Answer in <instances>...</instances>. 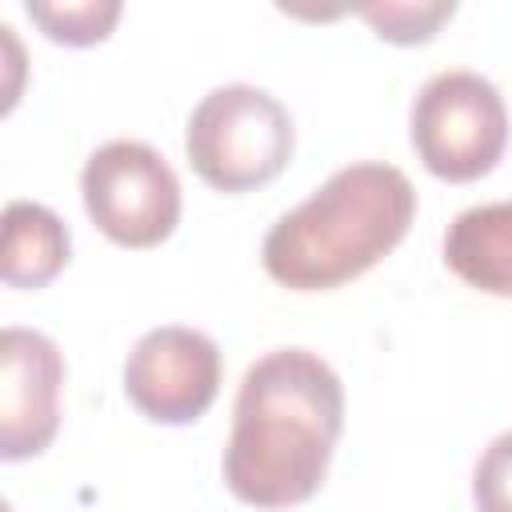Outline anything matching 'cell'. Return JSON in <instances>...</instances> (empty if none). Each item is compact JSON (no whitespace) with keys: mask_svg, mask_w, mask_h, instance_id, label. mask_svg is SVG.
Segmentation results:
<instances>
[{"mask_svg":"<svg viewBox=\"0 0 512 512\" xmlns=\"http://www.w3.org/2000/svg\"><path fill=\"white\" fill-rule=\"evenodd\" d=\"M344 428V384L308 348L248 364L220 456L228 492L252 508H292L320 492Z\"/></svg>","mask_w":512,"mask_h":512,"instance_id":"1","label":"cell"},{"mask_svg":"<svg viewBox=\"0 0 512 512\" xmlns=\"http://www.w3.org/2000/svg\"><path fill=\"white\" fill-rule=\"evenodd\" d=\"M412 216V180L396 164L356 160L268 228L260 260L280 288L328 292L380 264L408 236Z\"/></svg>","mask_w":512,"mask_h":512,"instance_id":"2","label":"cell"},{"mask_svg":"<svg viewBox=\"0 0 512 512\" xmlns=\"http://www.w3.org/2000/svg\"><path fill=\"white\" fill-rule=\"evenodd\" d=\"M296 128L288 108L256 84H220L192 108L184 152L192 172L228 196L264 188L292 160Z\"/></svg>","mask_w":512,"mask_h":512,"instance_id":"3","label":"cell"},{"mask_svg":"<svg viewBox=\"0 0 512 512\" xmlns=\"http://www.w3.org/2000/svg\"><path fill=\"white\" fill-rule=\"evenodd\" d=\"M408 136L420 164L448 180L468 184L488 176L508 148V108L500 88L468 68H448L424 80L412 100Z\"/></svg>","mask_w":512,"mask_h":512,"instance_id":"4","label":"cell"},{"mask_svg":"<svg viewBox=\"0 0 512 512\" xmlns=\"http://www.w3.org/2000/svg\"><path fill=\"white\" fill-rule=\"evenodd\" d=\"M88 220L120 248H156L180 224V180L144 140L100 144L80 172Z\"/></svg>","mask_w":512,"mask_h":512,"instance_id":"5","label":"cell"},{"mask_svg":"<svg viewBox=\"0 0 512 512\" xmlns=\"http://www.w3.org/2000/svg\"><path fill=\"white\" fill-rule=\"evenodd\" d=\"M220 348L208 332L164 324L144 332L124 360V396L152 424H192L220 392Z\"/></svg>","mask_w":512,"mask_h":512,"instance_id":"6","label":"cell"},{"mask_svg":"<svg viewBox=\"0 0 512 512\" xmlns=\"http://www.w3.org/2000/svg\"><path fill=\"white\" fill-rule=\"evenodd\" d=\"M64 356L36 328L0 332V456L8 464L40 456L60 428Z\"/></svg>","mask_w":512,"mask_h":512,"instance_id":"7","label":"cell"},{"mask_svg":"<svg viewBox=\"0 0 512 512\" xmlns=\"http://www.w3.org/2000/svg\"><path fill=\"white\" fill-rule=\"evenodd\" d=\"M444 264L476 292L512 296V200L464 208L444 232Z\"/></svg>","mask_w":512,"mask_h":512,"instance_id":"8","label":"cell"},{"mask_svg":"<svg viewBox=\"0 0 512 512\" xmlns=\"http://www.w3.org/2000/svg\"><path fill=\"white\" fill-rule=\"evenodd\" d=\"M72 240L64 220L36 204V200H12L4 208V244H0V276L8 288H44L60 276L68 264Z\"/></svg>","mask_w":512,"mask_h":512,"instance_id":"9","label":"cell"},{"mask_svg":"<svg viewBox=\"0 0 512 512\" xmlns=\"http://www.w3.org/2000/svg\"><path fill=\"white\" fill-rule=\"evenodd\" d=\"M24 12L40 24V32L56 44L68 48H88L108 40L112 24L120 20V4L116 0H80V4H44V0H28Z\"/></svg>","mask_w":512,"mask_h":512,"instance_id":"10","label":"cell"},{"mask_svg":"<svg viewBox=\"0 0 512 512\" xmlns=\"http://www.w3.org/2000/svg\"><path fill=\"white\" fill-rule=\"evenodd\" d=\"M372 32L388 44H428L444 20H452L456 4L452 0H384V4H360L356 8Z\"/></svg>","mask_w":512,"mask_h":512,"instance_id":"11","label":"cell"},{"mask_svg":"<svg viewBox=\"0 0 512 512\" xmlns=\"http://www.w3.org/2000/svg\"><path fill=\"white\" fill-rule=\"evenodd\" d=\"M476 512H512V432H500L472 468Z\"/></svg>","mask_w":512,"mask_h":512,"instance_id":"12","label":"cell"}]
</instances>
